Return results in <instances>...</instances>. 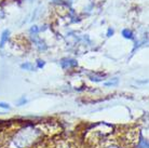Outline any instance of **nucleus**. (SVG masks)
Here are the masks:
<instances>
[{"label":"nucleus","mask_w":149,"mask_h":148,"mask_svg":"<svg viewBox=\"0 0 149 148\" xmlns=\"http://www.w3.org/2000/svg\"><path fill=\"white\" fill-rule=\"evenodd\" d=\"M8 34H9V31H8V30H6V31H4L3 33V35H2V38H1V42H0V47H2V45H3V43H4V41L7 40V35Z\"/></svg>","instance_id":"1"},{"label":"nucleus","mask_w":149,"mask_h":148,"mask_svg":"<svg viewBox=\"0 0 149 148\" xmlns=\"http://www.w3.org/2000/svg\"><path fill=\"white\" fill-rule=\"evenodd\" d=\"M0 107H4V108H9V105H6V104L0 103Z\"/></svg>","instance_id":"3"},{"label":"nucleus","mask_w":149,"mask_h":148,"mask_svg":"<svg viewBox=\"0 0 149 148\" xmlns=\"http://www.w3.org/2000/svg\"><path fill=\"white\" fill-rule=\"evenodd\" d=\"M123 35H124V37H125V38H132V33H131L130 30H127V29L123 30Z\"/></svg>","instance_id":"2"},{"label":"nucleus","mask_w":149,"mask_h":148,"mask_svg":"<svg viewBox=\"0 0 149 148\" xmlns=\"http://www.w3.org/2000/svg\"><path fill=\"white\" fill-rule=\"evenodd\" d=\"M110 34L112 35V30H111V29H109V30H108V35H110Z\"/></svg>","instance_id":"4"}]
</instances>
